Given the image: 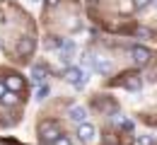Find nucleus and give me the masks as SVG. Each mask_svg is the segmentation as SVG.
I'll list each match as a JSON object with an SVG mask.
<instances>
[{"label":"nucleus","instance_id":"nucleus-6","mask_svg":"<svg viewBox=\"0 0 157 145\" xmlns=\"http://www.w3.org/2000/svg\"><path fill=\"white\" fill-rule=\"evenodd\" d=\"M123 87H126V90H140V87H143L140 75H138V73H126V75H123Z\"/></svg>","mask_w":157,"mask_h":145},{"label":"nucleus","instance_id":"nucleus-1","mask_svg":"<svg viewBox=\"0 0 157 145\" xmlns=\"http://www.w3.org/2000/svg\"><path fill=\"white\" fill-rule=\"evenodd\" d=\"M63 78H65V82H70L73 87H78V90H82L87 85V73L82 68H65L63 70Z\"/></svg>","mask_w":157,"mask_h":145},{"label":"nucleus","instance_id":"nucleus-7","mask_svg":"<svg viewBox=\"0 0 157 145\" xmlns=\"http://www.w3.org/2000/svg\"><path fill=\"white\" fill-rule=\"evenodd\" d=\"M92 68H94L97 73H101V75H109V73L114 70V65H111V61H106V58H94V63H92Z\"/></svg>","mask_w":157,"mask_h":145},{"label":"nucleus","instance_id":"nucleus-17","mask_svg":"<svg viewBox=\"0 0 157 145\" xmlns=\"http://www.w3.org/2000/svg\"><path fill=\"white\" fill-rule=\"evenodd\" d=\"M150 34H152V32H150L147 27H140V29H138V36H150Z\"/></svg>","mask_w":157,"mask_h":145},{"label":"nucleus","instance_id":"nucleus-23","mask_svg":"<svg viewBox=\"0 0 157 145\" xmlns=\"http://www.w3.org/2000/svg\"><path fill=\"white\" fill-rule=\"evenodd\" d=\"M150 5H155V7H157V0H152V2H150Z\"/></svg>","mask_w":157,"mask_h":145},{"label":"nucleus","instance_id":"nucleus-9","mask_svg":"<svg viewBox=\"0 0 157 145\" xmlns=\"http://www.w3.org/2000/svg\"><path fill=\"white\" fill-rule=\"evenodd\" d=\"M5 87L12 90V92H20L22 87H24V82H22L20 75H7V78H5Z\"/></svg>","mask_w":157,"mask_h":145},{"label":"nucleus","instance_id":"nucleus-13","mask_svg":"<svg viewBox=\"0 0 157 145\" xmlns=\"http://www.w3.org/2000/svg\"><path fill=\"white\" fill-rule=\"evenodd\" d=\"M97 106L101 109V111H106V114H111V116L116 114V104H114V102H97Z\"/></svg>","mask_w":157,"mask_h":145},{"label":"nucleus","instance_id":"nucleus-22","mask_svg":"<svg viewBox=\"0 0 157 145\" xmlns=\"http://www.w3.org/2000/svg\"><path fill=\"white\" fill-rule=\"evenodd\" d=\"M87 2H90V5H97V2H99V0H87Z\"/></svg>","mask_w":157,"mask_h":145},{"label":"nucleus","instance_id":"nucleus-3","mask_svg":"<svg viewBox=\"0 0 157 145\" xmlns=\"http://www.w3.org/2000/svg\"><path fill=\"white\" fill-rule=\"evenodd\" d=\"M131 56H133V63L140 65V68L150 65V61H152V53H150L145 46H133V48H131Z\"/></svg>","mask_w":157,"mask_h":145},{"label":"nucleus","instance_id":"nucleus-16","mask_svg":"<svg viewBox=\"0 0 157 145\" xmlns=\"http://www.w3.org/2000/svg\"><path fill=\"white\" fill-rule=\"evenodd\" d=\"M51 145H73V143H70V140H68L65 135H58V138H56V140H53Z\"/></svg>","mask_w":157,"mask_h":145},{"label":"nucleus","instance_id":"nucleus-8","mask_svg":"<svg viewBox=\"0 0 157 145\" xmlns=\"http://www.w3.org/2000/svg\"><path fill=\"white\" fill-rule=\"evenodd\" d=\"M73 53H75V44H73V41H63V44H60V51H58L60 61H70Z\"/></svg>","mask_w":157,"mask_h":145},{"label":"nucleus","instance_id":"nucleus-20","mask_svg":"<svg viewBox=\"0 0 157 145\" xmlns=\"http://www.w3.org/2000/svg\"><path fill=\"white\" fill-rule=\"evenodd\" d=\"M46 5H48V7H56V5H58V0H46Z\"/></svg>","mask_w":157,"mask_h":145},{"label":"nucleus","instance_id":"nucleus-5","mask_svg":"<svg viewBox=\"0 0 157 145\" xmlns=\"http://www.w3.org/2000/svg\"><path fill=\"white\" fill-rule=\"evenodd\" d=\"M68 119H70V121H75V124L87 121V109H85V106H80V104L70 106V109H68Z\"/></svg>","mask_w":157,"mask_h":145},{"label":"nucleus","instance_id":"nucleus-19","mask_svg":"<svg viewBox=\"0 0 157 145\" xmlns=\"http://www.w3.org/2000/svg\"><path fill=\"white\" fill-rule=\"evenodd\" d=\"M140 145H152V138H147V135H140V140H138Z\"/></svg>","mask_w":157,"mask_h":145},{"label":"nucleus","instance_id":"nucleus-18","mask_svg":"<svg viewBox=\"0 0 157 145\" xmlns=\"http://www.w3.org/2000/svg\"><path fill=\"white\" fill-rule=\"evenodd\" d=\"M121 126H123V131H133V124H131L128 119H123V121H121Z\"/></svg>","mask_w":157,"mask_h":145},{"label":"nucleus","instance_id":"nucleus-21","mask_svg":"<svg viewBox=\"0 0 157 145\" xmlns=\"http://www.w3.org/2000/svg\"><path fill=\"white\" fill-rule=\"evenodd\" d=\"M5 90H7V87H5V80H2V82H0V97L5 94Z\"/></svg>","mask_w":157,"mask_h":145},{"label":"nucleus","instance_id":"nucleus-12","mask_svg":"<svg viewBox=\"0 0 157 145\" xmlns=\"http://www.w3.org/2000/svg\"><path fill=\"white\" fill-rule=\"evenodd\" d=\"M46 73H48V68H46V65H36V68L32 70V78H34V82H41Z\"/></svg>","mask_w":157,"mask_h":145},{"label":"nucleus","instance_id":"nucleus-15","mask_svg":"<svg viewBox=\"0 0 157 145\" xmlns=\"http://www.w3.org/2000/svg\"><path fill=\"white\" fill-rule=\"evenodd\" d=\"M150 2H152V0H133V5H136L138 10H145V7H150Z\"/></svg>","mask_w":157,"mask_h":145},{"label":"nucleus","instance_id":"nucleus-10","mask_svg":"<svg viewBox=\"0 0 157 145\" xmlns=\"http://www.w3.org/2000/svg\"><path fill=\"white\" fill-rule=\"evenodd\" d=\"M17 51H20L22 56H29L32 51H34V39H29V36H24L20 44H17Z\"/></svg>","mask_w":157,"mask_h":145},{"label":"nucleus","instance_id":"nucleus-11","mask_svg":"<svg viewBox=\"0 0 157 145\" xmlns=\"http://www.w3.org/2000/svg\"><path fill=\"white\" fill-rule=\"evenodd\" d=\"M0 102L7 104V106H12V104L17 102V92H12V90H5V94L0 97Z\"/></svg>","mask_w":157,"mask_h":145},{"label":"nucleus","instance_id":"nucleus-14","mask_svg":"<svg viewBox=\"0 0 157 145\" xmlns=\"http://www.w3.org/2000/svg\"><path fill=\"white\" fill-rule=\"evenodd\" d=\"M48 94V85H41V87H36V99H44Z\"/></svg>","mask_w":157,"mask_h":145},{"label":"nucleus","instance_id":"nucleus-2","mask_svg":"<svg viewBox=\"0 0 157 145\" xmlns=\"http://www.w3.org/2000/svg\"><path fill=\"white\" fill-rule=\"evenodd\" d=\"M39 133H41V140H44V143H48V145L60 135L58 124H56V121H44V124L39 126Z\"/></svg>","mask_w":157,"mask_h":145},{"label":"nucleus","instance_id":"nucleus-4","mask_svg":"<svg viewBox=\"0 0 157 145\" xmlns=\"http://www.w3.org/2000/svg\"><path fill=\"white\" fill-rule=\"evenodd\" d=\"M78 138L82 140V143L94 140V138H97V128H94L92 124H87V121H82V124L78 126Z\"/></svg>","mask_w":157,"mask_h":145}]
</instances>
